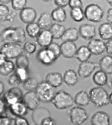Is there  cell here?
Returning a JSON list of instances; mask_svg holds the SVG:
<instances>
[{"label": "cell", "instance_id": "cell-45", "mask_svg": "<svg viewBox=\"0 0 112 125\" xmlns=\"http://www.w3.org/2000/svg\"><path fill=\"white\" fill-rule=\"evenodd\" d=\"M12 120L4 115H0V125H11Z\"/></svg>", "mask_w": 112, "mask_h": 125}, {"label": "cell", "instance_id": "cell-14", "mask_svg": "<svg viewBox=\"0 0 112 125\" xmlns=\"http://www.w3.org/2000/svg\"><path fill=\"white\" fill-rule=\"evenodd\" d=\"M79 36L85 40H91L96 36V27L89 24L81 25L78 29Z\"/></svg>", "mask_w": 112, "mask_h": 125}, {"label": "cell", "instance_id": "cell-18", "mask_svg": "<svg viewBox=\"0 0 112 125\" xmlns=\"http://www.w3.org/2000/svg\"><path fill=\"white\" fill-rule=\"evenodd\" d=\"M53 38L48 30L41 31L36 38L37 43L41 47L47 48L53 42Z\"/></svg>", "mask_w": 112, "mask_h": 125}, {"label": "cell", "instance_id": "cell-48", "mask_svg": "<svg viewBox=\"0 0 112 125\" xmlns=\"http://www.w3.org/2000/svg\"><path fill=\"white\" fill-rule=\"evenodd\" d=\"M7 106L3 99L0 98V115L4 114L7 107Z\"/></svg>", "mask_w": 112, "mask_h": 125}, {"label": "cell", "instance_id": "cell-9", "mask_svg": "<svg viewBox=\"0 0 112 125\" xmlns=\"http://www.w3.org/2000/svg\"><path fill=\"white\" fill-rule=\"evenodd\" d=\"M23 96V92L19 88L12 87L4 94L3 100L6 105L9 106L21 101Z\"/></svg>", "mask_w": 112, "mask_h": 125}, {"label": "cell", "instance_id": "cell-8", "mask_svg": "<svg viewBox=\"0 0 112 125\" xmlns=\"http://www.w3.org/2000/svg\"><path fill=\"white\" fill-rule=\"evenodd\" d=\"M2 52L7 59H16L23 54V47L20 44L15 43H5L0 48Z\"/></svg>", "mask_w": 112, "mask_h": 125}, {"label": "cell", "instance_id": "cell-37", "mask_svg": "<svg viewBox=\"0 0 112 125\" xmlns=\"http://www.w3.org/2000/svg\"><path fill=\"white\" fill-rule=\"evenodd\" d=\"M37 48V44L35 42L31 41H28L24 43L23 47V51L27 54L31 55L36 51Z\"/></svg>", "mask_w": 112, "mask_h": 125}, {"label": "cell", "instance_id": "cell-36", "mask_svg": "<svg viewBox=\"0 0 112 125\" xmlns=\"http://www.w3.org/2000/svg\"><path fill=\"white\" fill-rule=\"evenodd\" d=\"M16 65L17 68L29 69L30 60L27 55L22 54L16 58Z\"/></svg>", "mask_w": 112, "mask_h": 125}, {"label": "cell", "instance_id": "cell-32", "mask_svg": "<svg viewBox=\"0 0 112 125\" xmlns=\"http://www.w3.org/2000/svg\"><path fill=\"white\" fill-rule=\"evenodd\" d=\"M66 28L63 25L58 23L53 24L49 28V31L50 32L53 39H61L66 30Z\"/></svg>", "mask_w": 112, "mask_h": 125}, {"label": "cell", "instance_id": "cell-4", "mask_svg": "<svg viewBox=\"0 0 112 125\" xmlns=\"http://www.w3.org/2000/svg\"><path fill=\"white\" fill-rule=\"evenodd\" d=\"M40 102L48 103L51 102L56 93V89L45 81L40 82L35 91Z\"/></svg>", "mask_w": 112, "mask_h": 125}, {"label": "cell", "instance_id": "cell-20", "mask_svg": "<svg viewBox=\"0 0 112 125\" xmlns=\"http://www.w3.org/2000/svg\"><path fill=\"white\" fill-rule=\"evenodd\" d=\"M51 86L56 89L60 87L63 83V76L58 72L48 73L46 77V80Z\"/></svg>", "mask_w": 112, "mask_h": 125}, {"label": "cell", "instance_id": "cell-29", "mask_svg": "<svg viewBox=\"0 0 112 125\" xmlns=\"http://www.w3.org/2000/svg\"><path fill=\"white\" fill-rule=\"evenodd\" d=\"M92 79L93 82L98 87H102V86L106 85L108 77L107 74L105 72L101 70H99L95 72L93 76Z\"/></svg>", "mask_w": 112, "mask_h": 125}, {"label": "cell", "instance_id": "cell-53", "mask_svg": "<svg viewBox=\"0 0 112 125\" xmlns=\"http://www.w3.org/2000/svg\"><path fill=\"white\" fill-rule=\"evenodd\" d=\"M106 85H107V86L111 89H112V79H111V78L110 79H109V78H108Z\"/></svg>", "mask_w": 112, "mask_h": 125}, {"label": "cell", "instance_id": "cell-10", "mask_svg": "<svg viewBox=\"0 0 112 125\" xmlns=\"http://www.w3.org/2000/svg\"><path fill=\"white\" fill-rule=\"evenodd\" d=\"M36 58L39 62L46 66L52 64L57 60L54 54L48 48L40 49L37 53Z\"/></svg>", "mask_w": 112, "mask_h": 125}, {"label": "cell", "instance_id": "cell-39", "mask_svg": "<svg viewBox=\"0 0 112 125\" xmlns=\"http://www.w3.org/2000/svg\"><path fill=\"white\" fill-rule=\"evenodd\" d=\"M11 5L13 9L16 11H21L26 7L27 0H12Z\"/></svg>", "mask_w": 112, "mask_h": 125}, {"label": "cell", "instance_id": "cell-35", "mask_svg": "<svg viewBox=\"0 0 112 125\" xmlns=\"http://www.w3.org/2000/svg\"><path fill=\"white\" fill-rule=\"evenodd\" d=\"M70 16L74 21L77 23L82 22L85 18L84 12L82 8L71 9Z\"/></svg>", "mask_w": 112, "mask_h": 125}, {"label": "cell", "instance_id": "cell-38", "mask_svg": "<svg viewBox=\"0 0 112 125\" xmlns=\"http://www.w3.org/2000/svg\"><path fill=\"white\" fill-rule=\"evenodd\" d=\"M14 73L21 81L22 83L29 78V72L27 69L16 67L14 71Z\"/></svg>", "mask_w": 112, "mask_h": 125}, {"label": "cell", "instance_id": "cell-21", "mask_svg": "<svg viewBox=\"0 0 112 125\" xmlns=\"http://www.w3.org/2000/svg\"><path fill=\"white\" fill-rule=\"evenodd\" d=\"M63 82L69 87L75 86L78 81V76L75 70L69 69L65 71L63 76Z\"/></svg>", "mask_w": 112, "mask_h": 125}, {"label": "cell", "instance_id": "cell-50", "mask_svg": "<svg viewBox=\"0 0 112 125\" xmlns=\"http://www.w3.org/2000/svg\"><path fill=\"white\" fill-rule=\"evenodd\" d=\"M7 59L4 55L0 52V66H1Z\"/></svg>", "mask_w": 112, "mask_h": 125}, {"label": "cell", "instance_id": "cell-22", "mask_svg": "<svg viewBox=\"0 0 112 125\" xmlns=\"http://www.w3.org/2000/svg\"><path fill=\"white\" fill-rule=\"evenodd\" d=\"M74 100L75 104L80 107L87 106L90 102L89 94L85 90L78 92L74 98Z\"/></svg>", "mask_w": 112, "mask_h": 125}, {"label": "cell", "instance_id": "cell-57", "mask_svg": "<svg viewBox=\"0 0 112 125\" xmlns=\"http://www.w3.org/2000/svg\"><path fill=\"white\" fill-rule=\"evenodd\" d=\"M34 125H41L40 124H35Z\"/></svg>", "mask_w": 112, "mask_h": 125}, {"label": "cell", "instance_id": "cell-44", "mask_svg": "<svg viewBox=\"0 0 112 125\" xmlns=\"http://www.w3.org/2000/svg\"><path fill=\"white\" fill-rule=\"evenodd\" d=\"M15 125H30L28 120L24 117H18L14 120Z\"/></svg>", "mask_w": 112, "mask_h": 125}, {"label": "cell", "instance_id": "cell-1", "mask_svg": "<svg viewBox=\"0 0 112 125\" xmlns=\"http://www.w3.org/2000/svg\"><path fill=\"white\" fill-rule=\"evenodd\" d=\"M26 40V33L21 27H9L1 31V40L5 43L21 44Z\"/></svg>", "mask_w": 112, "mask_h": 125}, {"label": "cell", "instance_id": "cell-26", "mask_svg": "<svg viewBox=\"0 0 112 125\" xmlns=\"http://www.w3.org/2000/svg\"><path fill=\"white\" fill-rule=\"evenodd\" d=\"M79 37L78 30L75 28L72 27L66 29L61 39L63 42H74L78 39Z\"/></svg>", "mask_w": 112, "mask_h": 125}, {"label": "cell", "instance_id": "cell-3", "mask_svg": "<svg viewBox=\"0 0 112 125\" xmlns=\"http://www.w3.org/2000/svg\"><path fill=\"white\" fill-rule=\"evenodd\" d=\"M52 102L54 106L58 110L69 109L75 104L73 97L63 90L56 92Z\"/></svg>", "mask_w": 112, "mask_h": 125}, {"label": "cell", "instance_id": "cell-19", "mask_svg": "<svg viewBox=\"0 0 112 125\" xmlns=\"http://www.w3.org/2000/svg\"><path fill=\"white\" fill-rule=\"evenodd\" d=\"M16 16V13L10 10L6 5L0 4V24L8 21L12 22Z\"/></svg>", "mask_w": 112, "mask_h": 125}, {"label": "cell", "instance_id": "cell-56", "mask_svg": "<svg viewBox=\"0 0 112 125\" xmlns=\"http://www.w3.org/2000/svg\"><path fill=\"white\" fill-rule=\"evenodd\" d=\"M0 39L1 40V32H0Z\"/></svg>", "mask_w": 112, "mask_h": 125}, {"label": "cell", "instance_id": "cell-23", "mask_svg": "<svg viewBox=\"0 0 112 125\" xmlns=\"http://www.w3.org/2000/svg\"><path fill=\"white\" fill-rule=\"evenodd\" d=\"M98 32L102 40L108 41L112 39V24L108 22L101 24L98 28Z\"/></svg>", "mask_w": 112, "mask_h": 125}, {"label": "cell", "instance_id": "cell-30", "mask_svg": "<svg viewBox=\"0 0 112 125\" xmlns=\"http://www.w3.org/2000/svg\"><path fill=\"white\" fill-rule=\"evenodd\" d=\"M51 16L53 21L58 23L65 22L67 19V14L64 8L56 7L51 12Z\"/></svg>", "mask_w": 112, "mask_h": 125}, {"label": "cell", "instance_id": "cell-52", "mask_svg": "<svg viewBox=\"0 0 112 125\" xmlns=\"http://www.w3.org/2000/svg\"><path fill=\"white\" fill-rule=\"evenodd\" d=\"M11 2V0H0V3H1V4H4V5H6V4H8Z\"/></svg>", "mask_w": 112, "mask_h": 125}, {"label": "cell", "instance_id": "cell-15", "mask_svg": "<svg viewBox=\"0 0 112 125\" xmlns=\"http://www.w3.org/2000/svg\"><path fill=\"white\" fill-rule=\"evenodd\" d=\"M90 122L92 125H110V118L106 112L99 111L92 115Z\"/></svg>", "mask_w": 112, "mask_h": 125}, {"label": "cell", "instance_id": "cell-5", "mask_svg": "<svg viewBox=\"0 0 112 125\" xmlns=\"http://www.w3.org/2000/svg\"><path fill=\"white\" fill-rule=\"evenodd\" d=\"M84 12L85 18L93 23L100 22L104 16L103 9L99 5L95 3H91L87 5Z\"/></svg>", "mask_w": 112, "mask_h": 125}, {"label": "cell", "instance_id": "cell-27", "mask_svg": "<svg viewBox=\"0 0 112 125\" xmlns=\"http://www.w3.org/2000/svg\"><path fill=\"white\" fill-rule=\"evenodd\" d=\"M92 54L87 46L83 45L77 48L75 57L80 62H83L88 61Z\"/></svg>", "mask_w": 112, "mask_h": 125}, {"label": "cell", "instance_id": "cell-17", "mask_svg": "<svg viewBox=\"0 0 112 125\" xmlns=\"http://www.w3.org/2000/svg\"><path fill=\"white\" fill-rule=\"evenodd\" d=\"M37 16L35 10L31 7H26L19 13V18L21 21L27 24L34 22Z\"/></svg>", "mask_w": 112, "mask_h": 125}, {"label": "cell", "instance_id": "cell-24", "mask_svg": "<svg viewBox=\"0 0 112 125\" xmlns=\"http://www.w3.org/2000/svg\"><path fill=\"white\" fill-rule=\"evenodd\" d=\"M49 116H50L49 111L43 107H37L34 110L32 115L33 121L38 124H40L43 119Z\"/></svg>", "mask_w": 112, "mask_h": 125}, {"label": "cell", "instance_id": "cell-46", "mask_svg": "<svg viewBox=\"0 0 112 125\" xmlns=\"http://www.w3.org/2000/svg\"><path fill=\"white\" fill-rule=\"evenodd\" d=\"M69 0H54V4L57 7L63 8L68 6Z\"/></svg>", "mask_w": 112, "mask_h": 125}, {"label": "cell", "instance_id": "cell-13", "mask_svg": "<svg viewBox=\"0 0 112 125\" xmlns=\"http://www.w3.org/2000/svg\"><path fill=\"white\" fill-rule=\"evenodd\" d=\"M87 47L92 54L95 55H101L105 51V42L100 39H93L89 42Z\"/></svg>", "mask_w": 112, "mask_h": 125}, {"label": "cell", "instance_id": "cell-28", "mask_svg": "<svg viewBox=\"0 0 112 125\" xmlns=\"http://www.w3.org/2000/svg\"><path fill=\"white\" fill-rule=\"evenodd\" d=\"M37 24L41 29L48 30L53 24V21L50 14L45 12L40 15L37 22Z\"/></svg>", "mask_w": 112, "mask_h": 125}, {"label": "cell", "instance_id": "cell-54", "mask_svg": "<svg viewBox=\"0 0 112 125\" xmlns=\"http://www.w3.org/2000/svg\"><path fill=\"white\" fill-rule=\"evenodd\" d=\"M112 93L110 94H109V103L110 104H112Z\"/></svg>", "mask_w": 112, "mask_h": 125}, {"label": "cell", "instance_id": "cell-49", "mask_svg": "<svg viewBox=\"0 0 112 125\" xmlns=\"http://www.w3.org/2000/svg\"><path fill=\"white\" fill-rule=\"evenodd\" d=\"M106 20L107 22L112 24V7L109 8L107 12L106 16Z\"/></svg>", "mask_w": 112, "mask_h": 125}, {"label": "cell", "instance_id": "cell-7", "mask_svg": "<svg viewBox=\"0 0 112 125\" xmlns=\"http://www.w3.org/2000/svg\"><path fill=\"white\" fill-rule=\"evenodd\" d=\"M28 110L23 102L20 101L8 106L4 115L13 121L16 117H24L28 113Z\"/></svg>", "mask_w": 112, "mask_h": 125}, {"label": "cell", "instance_id": "cell-2", "mask_svg": "<svg viewBox=\"0 0 112 125\" xmlns=\"http://www.w3.org/2000/svg\"><path fill=\"white\" fill-rule=\"evenodd\" d=\"M88 94L90 102L97 107H101L108 105L110 104L109 94L105 89L101 87L92 88Z\"/></svg>", "mask_w": 112, "mask_h": 125}, {"label": "cell", "instance_id": "cell-6", "mask_svg": "<svg viewBox=\"0 0 112 125\" xmlns=\"http://www.w3.org/2000/svg\"><path fill=\"white\" fill-rule=\"evenodd\" d=\"M71 122L75 125H81L88 118V115L86 110L82 107L75 106L68 111Z\"/></svg>", "mask_w": 112, "mask_h": 125}, {"label": "cell", "instance_id": "cell-43", "mask_svg": "<svg viewBox=\"0 0 112 125\" xmlns=\"http://www.w3.org/2000/svg\"><path fill=\"white\" fill-rule=\"evenodd\" d=\"M41 125H57V122L55 119L51 116H47L43 119Z\"/></svg>", "mask_w": 112, "mask_h": 125}, {"label": "cell", "instance_id": "cell-47", "mask_svg": "<svg viewBox=\"0 0 112 125\" xmlns=\"http://www.w3.org/2000/svg\"><path fill=\"white\" fill-rule=\"evenodd\" d=\"M105 51L108 53V55H112V39L109 40L107 41L106 43H105Z\"/></svg>", "mask_w": 112, "mask_h": 125}, {"label": "cell", "instance_id": "cell-33", "mask_svg": "<svg viewBox=\"0 0 112 125\" xmlns=\"http://www.w3.org/2000/svg\"><path fill=\"white\" fill-rule=\"evenodd\" d=\"M41 31V29L36 22H32L27 24L26 27V31L28 35L31 38H36Z\"/></svg>", "mask_w": 112, "mask_h": 125}, {"label": "cell", "instance_id": "cell-16", "mask_svg": "<svg viewBox=\"0 0 112 125\" xmlns=\"http://www.w3.org/2000/svg\"><path fill=\"white\" fill-rule=\"evenodd\" d=\"M61 55L66 58H72L75 56L77 48L75 42H65L60 45Z\"/></svg>", "mask_w": 112, "mask_h": 125}, {"label": "cell", "instance_id": "cell-42", "mask_svg": "<svg viewBox=\"0 0 112 125\" xmlns=\"http://www.w3.org/2000/svg\"><path fill=\"white\" fill-rule=\"evenodd\" d=\"M68 6L71 9L82 8L83 6V2L81 0H70L69 1Z\"/></svg>", "mask_w": 112, "mask_h": 125}, {"label": "cell", "instance_id": "cell-11", "mask_svg": "<svg viewBox=\"0 0 112 125\" xmlns=\"http://www.w3.org/2000/svg\"><path fill=\"white\" fill-rule=\"evenodd\" d=\"M29 110L33 111L39 105L40 101L35 91L28 92L23 94L21 101Z\"/></svg>", "mask_w": 112, "mask_h": 125}, {"label": "cell", "instance_id": "cell-12", "mask_svg": "<svg viewBox=\"0 0 112 125\" xmlns=\"http://www.w3.org/2000/svg\"><path fill=\"white\" fill-rule=\"evenodd\" d=\"M98 66L96 62L90 61L81 62L78 69V76L80 78L89 77Z\"/></svg>", "mask_w": 112, "mask_h": 125}, {"label": "cell", "instance_id": "cell-34", "mask_svg": "<svg viewBox=\"0 0 112 125\" xmlns=\"http://www.w3.org/2000/svg\"><path fill=\"white\" fill-rule=\"evenodd\" d=\"M39 83L37 79L29 77V78L23 82V87L25 90L28 92L35 91Z\"/></svg>", "mask_w": 112, "mask_h": 125}, {"label": "cell", "instance_id": "cell-31", "mask_svg": "<svg viewBox=\"0 0 112 125\" xmlns=\"http://www.w3.org/2000/svg\"><path fill=\"white\" fill-rule=\"evenodd\" d=\"M16 69L15 63L10 60H7L0 66V75L6 77L11 75Z\"/></svg>", "mask_w": 112, "mask_h": 125}, {"label": "cell", "instance_id": "cell-41", "mask_svg": "<svg viewBox=\"0 0 112 125\" xmlns=\"http://www.w3.org/2000/svg\"><path fill=\"white\" fill-rule=\"evenodd\" d=\"M47 48H48L49 50L52 52L57 59H58L61 55L60 45H59L58 43L52 42Z\"/></svg>", "mask_w": 112, "mask_h": 125}, {"label": "cell", "instance_id": "cell-40", "mask_svg": "<svg viewBox=\"0 0 112 125\" xmlns=\"http://www.w3.org/2000/svg\"><path fill=\"white\" fill-rule=\"evenodd\" d=\"M7 82L10 86L13 87H18L22 83L14 72L9 75L7 79Z\"/></svg>", "mask_w": 112, "mask_h": 125}, {"label": "cell", "instance_id": "cell-55", "mask_svg": "<svg viewBox=\"0 0 112 125\" xmlns=\"http://www.w3.org/2000/svg\"><path fill=\"white\" fill-rule=\"evenodd\" d=\"M112 1L111 0H107V3H108L110 6H112Z\"/></svg>", "mask_w": 112, "mask_h": 125}, {"label": "cell", "instance_id": "cell-25", "mask_svg": "<svg viewBox=\"0 0 112 125\" xmlns=\"http://www.w3.org/2000/svg\"><path fill=\"white\" fill-rule=\"evenodd\" d=\"M99 66L100 70L105 72L107 75L112 73V55H106L103 56L99 62Z\"/></svg>", "mask_w": 112, "mask_h": 125}, {"label": "cell", "instance_id": "cell-51", "mask_svg": "<svg viewBox=\"0 0 112 125\" xmlns=\"http://www.w3.org/2000/svg\"><path fill=\"white\" fill-rule=\"evenodd\" d=\"M5 90L4 85L3 83L0 80V96L3 94Z\"/></svg>", "mask_w": 112, "mask_h": 125}]
</instances>
